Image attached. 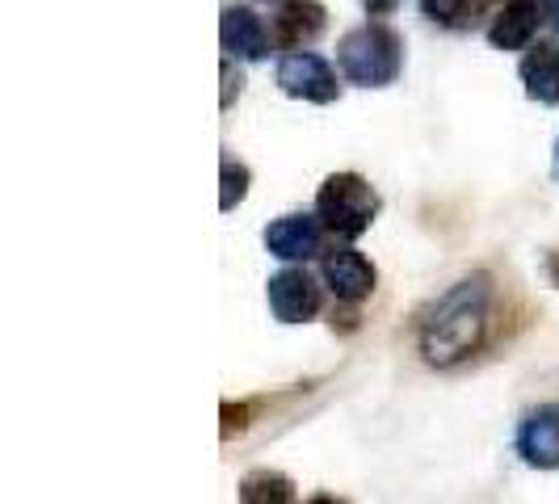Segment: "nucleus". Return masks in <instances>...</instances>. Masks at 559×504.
<instances>
[{
	"label": "nucleus",
	"mask_w": 559,
	"mask_h": 504,
	"mask_svg": "<svg viewBox=\"0 0 559 504\" xmlns=\"http://www.w3.org/2000/svg\"><path fill=\"white\" fill-rule=\"evenodd\" d=\"M488 308H492L488 274H472V278L454 281L420 320V358L433 370H454V365L472 362L488 340Z\"/></svg>",
	"instance_id": "1"
},
{
	"label": "nucleus",
	"mask_w": 559,
	"mask_h": 504,
	"mask_svg": "<svg viewBox=\"0 0 559 504\" xmlns=\"http://www.w3.org/2000/svg\"><path fill=\"white\" fill-rule=\"evenodd\" d=\"M336 68L358 88H388L404 72V38L388 22H366L336 43Z\"/></svg>",
	"instance_id": "2"
},
{
	"label": "nucleus",
	"mask_w": 559,
	"mask_h": 504,
	"mask_svg": "<svg viewBox=\"0 0 559 504\" xmlns=\"http://www.w3.org/2000/svg\"><path fill=\"white\" fill-rule=\"evenodd\" d=\"M379 211H383V197L362 172H329L316 190V215L336 240L366 236L379 219Z\"/></svg>",
	"instance_id": "3"
},
{
	"label": "nucleus",
	"mask_w": 559,
	"mask_h": 504,
	"mask_svg": "<svg viewBox=\"0 0 559 504\" xmlns=\"http://www.w3.org/2000/svg\"><path fill=\"white\" fill-rule=\"evenodd\" d=\"M274 81L286 97L295 101H311V106H333L341 97V84L329 59H320L316 51H286L274 68Z\"/></svg>",
	"instance_id": "4"
},
{
	"label": "nucleus",
	"mask_w": 559,
	"mask_h": 504,
	"mask_svg": "<svg viewBox=\"0 0 559 504\" xmlns=\"http://www.w3.org/2000/svg\"><path fill=\"white\" fill-rule=\"evenodd\" d=\"M265 299L278 324H308L320 315V286L304 265H286L265 281Z\"/></svg>",
	"instance_id": "5"
},
{
	"label": "nucleus",
	"mask_w": 559,
	"mask_h": 504,
	"mask_svg": "<svg viewBox=\"0 0 559 504\" xmlns=\"http://www.w3.org/2000/svg\"><path fill=\"white\" fill-rule=\"evenodd\" d=\"M320 281L329 286L336 303H366L379 286V269L358 249H333L320 261Z\"/></svg>",
	"instance_id": "6"
},
{
	"label": "nucleus",
	"mask_w": 559,
	"mask_h": 504,
	"mask_svg": "<svg viewBox=\"0 0 559 504\" xmlns=\"http://www.w3.org/2000/svg\"><path fill=\"white\" fill-rule=\"evenodd\" d=\"M324 231L329 227L320 224V215H282V219H274V224L261 231V240H265V252L274 261H282V265H304L311 256H320Z\"/></svg>",
	"instance_id": "7"
},
{
	"label": "nucleus",
	"mask_w": 559,
	"mask_h": 504,
	"mask_svg": "<svg viewBox=\"0 0 559 504\" xmlns=\"http://www.w3.org/2000/svg\"><path fill=\"white\" fill-rule=\"evenodd\" d=\"M270 26L252 13L249 4H227L224 17H219V47L227 59L236 63H261L270 59Z\"/></svg>",
	"instance_id": "8"
},
{
	"label": "nucleus",
	"mask_w": 559,
	"mask_h": 504,
	"mask_svg": "<svg viewBox=\"0 0 559 504\" xmlns=\"http://www.w3.org/2000/svg\"><path fill=\"white\" fill-rule=\"evenodd\" d=\"M518 454L534 471H559V408L538 404L518 424Z\"/></svg>",
	"instance_id": "9"
},
{
	"label": "nucleus",
	"mask_w": 559,
	"mask_h": 504,
	"mask_svg": "<svg viewBox=\"0 0 559 504\" xmlns=\"http://www.w3.org/2000/svg\"><path fill=\"white\" fill-rule=\"evenodd\" d=\"M329 29V9L320 0H282L274 13V43L282 51H308Z\"/></svg>",
	"instance_id": "10"
},
{
	"label": "nucleus",
	"mask_w": 559,
	"mask_h": 504,
	"mask_svg": "<svg viewBox=\"0 0 559 504\" xmlns=\"http://www.w3.org/2000/svg\"><path fill=\"white\" fill-rule=\"evenodd\" d=\"M543 29V9L538 0H504L501 9L488 17V43L497 51H526L534 47V34Z\"/></svg>",
	"instance_id": "11"
},
{
	"label": "nucleus",
	"mask_w": 559,
	"mask_h": 504,
	"mask_svg": "<svg viewBox=\"0 0 559 504\" xmlns=\"http://www.w3.org/2000/svg\"><path fill=\"white\" fill-rule=\"evenodd\" d=\"M526 97L538 106H559V43H534L518 63Z\"/></svg>",
	"instance_id": "12"
},
{
	"label": "nucleus",
	"mask_w": 559,
	"mask_h": 504,
	"mask_svg": "<svg viewBox=\"0 0 559 504\" xmlns=\"http://www.w3.org/2000/svg\"><path fill=\"white\" fill-rule=\"evenodd\" d=\"M497 0H420V13L433 22V26L447 29H467L472 22H479Z\"/></svg>",
	"instance_id": "13"
},
{
	"label": "nucleus",
	"mask_w": 559,
	"mask_h": 504,
	"mask_svg": "<svg viewBox=\"0 0 559 504\" xmlns=\"http://www.w3.org/2000/svg\"><path fill=\"white\" fill-rule=\"evenodd\" d=\"M240 501L245 504H290L295 501V483L282 471H249L240 479Z\"/></svg>",
	"instance_id": "14"
},
{
	"label": "nucleus",
	"mask_w": 559,
	"mask_h": 504,
	"mask_svg": "<svg viewBox=\"0 0 559 504\" xmlns=\"http://www.w3.org/2000/svg\"><path fill=\"white\" fill-rule=\"evenodd\" d=\"M249 185H252L249 165L224 152V160H219V211H224V215H231V211H236V206L249 197Z\"/></svg>",
	"instance_id": "15"
},
{
	"label": "nucleus",
	"mask_w": 559,
	"mask_h": 504,
	"mask_svg": "<svg viewBox=\"0 0 559 504\" xmlns=\"http://www.w3.org/2000/svg\"><path fill=\"white\" fill-rule=\"evenodd\" d=\"M240 84H245V76L236 72V59H227V56H224V101H219L224 110H231V101L240 97Z\"/></svg>",
	"instance_id": "16"
},
{
	"label": "nucleus",
	"mask_w": 559,
	"mask_h": 504,
	"mask_svg": "<svg viewBox=\"0 0 559 504\" xmlns=\"http://www.w3.org/2000/svg\"><path fill=\"white\" fill-rule=\"evenodd\" d=\"M366 17H374V22H383V17H392L395 9H400V0H362Z\"/></svg>",
	"instance_id": "17"
},
{
	"label": "nucleus",
	"mask_w": 559,
	"mask_h": 504,
	"mask_svg": "<svg viewBox=\"0 0 559 504\" xmlns=\"http://www.w3.org/2000/svg\"><path fill=\"white\" fill-rule=\"evenodd\" d=\"M538 9H543V26L559 34V0H538Z\"/></svg>",
	"instance_id": "18"
},
{
	"label": "nucleus",
	"mask_w": 559,
	"mask_h": 504,
	"mask_svg": "<svg viewBox=\"0 0 559 504\" xmlns=\"http://www.w3.org/2000/svg\"><path fill=\"white\" fill-rule=\"evenodd\" d=\"M551 177L559 181V140H556V156H551Z\"/></svg>",
	"instance_id": "19"
}]
</instances>
